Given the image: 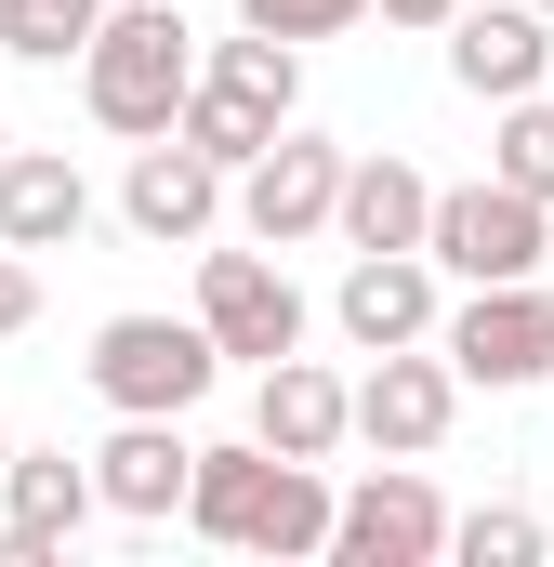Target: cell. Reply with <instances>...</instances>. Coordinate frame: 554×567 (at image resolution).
Returning <instances> with one entry per match:
<instances>
[{
	"label": "cell",
	"instance_id": "obj_1",
	"mask_svg": "<svg viewBox=\"0 0 554 567\" xmlns=\"http://www.w3.org/2000/svg\"><path fill=\"white\" fill-rule=\"evenodd\" d=\"M185 80H198V40H185V0H106V27L80 40V106H93V120H106L120 145L172 133Z\"/></svg>",
	"mask_w": 554,
	"mask_h": 567
},
{
	"label": "cell",
	"instance_id": "obj_2",
	"mask_svg": "<svg viewBox=\"0 0 554 567\" xmlns=\"http://www.w3.org/2000/svg\"><path fill=\"white\" fill-rule=\"evenodd\" d=\"M422 265L462 278V290L542 278V265H554V212L515 198V185H435V212H422Z\"/></svg>",
	"mask_w": 554,
	"mask_h": 567
},
{
	"label": "cell",
	"instance_id": "obj_3",
	"mask_svg": "<svg viewBox=\"0 0 554 567\" xmlns=\"http://www.w3.org/2000/svg\"><path fill=\"white\" fill-rule=\"evenodd\" d=\"M212 383H225V357H212L198 317H106L93 330V396L106 410H198Z\"/></svg>",
	"mask_w": 554,
	"mask_h": 567
},
{
	"label": "cell",
	"instance_id": "obj_4",
	"mask_svg": "<svg viewBox=\"0 0 554 567\" xmlns=\"http://www.w3.org/2000/svg\"><path fill=\"white\" fill-rule=\"evenodd\" d=\"M435 357H449L462 383H489V396L554 383V290L542 278H489L462 317H435Z\"/></svg>",
	"mask_w": 554,
	"mask_h": 567
},
{
	"label": "cell",
	"instance_id": "obj_5",
	"mask_svg": "<svg viewBox=\"0 0 554 567\" xmlns=\"http://www.w3.org/2000/svg\"><path fill=\"white\" fill-rule=\"evenodd\" d=\"M449 423H462V370H449L435 343H383L370 383H343V435H370L383 462H422Z\"/></svg>",
	"mask_w": 554,
	"mask_h": 567
},
{
	"label": "cell",
	"instance_id": "obj_6",
	"mask_svg": "<svg viewBox=\"0 0 554 567\" xmlns=\"http://www.w3.org/2000/svg\"><path fill=\"white\" fill-rule=\"evenodd\" d=\"M330 185H343V145L277 120L265 158H238V172H225V212H238V238L290 251V238H317V225H330Z\"/></svg>",
	"mask_w": 554,
	"mask_h": 567
},
{
	"label": "cell",
	"instance_id": "obj_7",
	"mask_svg": "<svg viewBox=\"0 0 554 567\" xmlns=\"http://www.w3.org/2000/svg\"><path fill=\"white\" fill-rule=\"evenodd\" d=\"M198 330H212V357H238V370H265V357H290V343H304V290L277 278L265 238L198 265Z\"/></svg>",
	"mask_w": 554,
	"mask_h": 567
},
{
	"label": "cell",
	"instance_id": "obj_8",
	"mask_svg": "<svg viewBox=\"0 0 554 567\" xmlns=\"http://www.w3.org/2000/svg\"><path fill=\"white\" fill-rule=\"evenodd\" d=\"M330 555L343 567H435L449 555V502L422 488V462H383L370 488L330 502Z\"/></svg>",
	"mask_w": 554,
	"mask_h": 567
},
{
	"label": "cell",
	"instance_id": "obj_9",
	"mask_svg": "<svg viewBox=\"0 0 554 567\" xmlns=\"http://www.w3.org/2000/svg\"><path fill=\"white\" fill-rule=\"evenodd\" d=\"M93 515H106L93 502V462H66V449H13L0 462V567H53Z\"/></svg>",
	"mask_w": 554,
	"mask_h": 567
},
{
	"label": "cell",
	"instance_id": "obj_10",
	"mask_svg": "<svg viewBox=\"0 0 554 567\" xmlns=\"http://www.w3.org/2000/svg\"><path fill=\"white\" fill-rule=\"evenodd\" d=\"M120 212H133V238L185 251V238H212V225H225V172H212L185 133H145L133 172H120Z\"/></svg>",
	"mask_w": 554,
	"mask_h": 567
},
{
	"label": "cell",
	"instance_id": "obj_11",
	"mask_svg": "<svg viewBox=\"0 0 554 567\" xmlns=\"http://www.w3.org/2000/svg\"><path fill=\"white\" fill-rule=\"evenodd\" d=\"M542 66H554V27L529 13V0H462V13H449V80H462L475 106L542 93Z\"/></svg>",
	"mask_w": 554,
	"mask_h": 567
},
{
	"label": "cell",
	"instance_id": "obj_12",
	"mask_svg": "<svg viewBox=\"0 0 554 567\" xmlns=\"http://www.w3.org/2000/svg\"><path fill=\"white\" fill-rule=\"evenodd\" d=\"M185 410H120V435L93 449V502L106 515H133V528H158L172 502H185Z\"/></svg>",
	"mask_w": 554,
	"mask_h": 567
},
{
	"label": "cell",
	"instance_id": "obj_13",
	"mask_svg": "<svg viewBox=\"0 0 554 567\" xmlns=\"http://www.w3.org/2000/svg\"><path fill=\"white\" fill-rule=\"evenodd\" d=\"M330 317H343L357 357H383V343H435V265H422V251H357L343 290H330Z\"/></svg>",
	"mask_w": 554,
	"mask_h": 567
},
{
	"label": "cell",
	"instance_id": "obj_14",
	"mask_svg": "<svg viewBox=\"0 0 554 567\" xmlns=\"http://www.w3.org/2000/svg\"><path fill=\"white\" fill-rule=\"evenodd\" d=\"M93 225V185L66 145H0V251H66Z\"/></svg>",
	"mask_w": 554,
	"mask_h": 567
},
{
	"label": "cell",
	"instance_id": "obj_15",
	"mask_svg": "<svg viewBox=\"0 0 554 567\" xmlns=\"http://www.w3.org/2000/svg\"><path fill=\"white\" fill-rule=\"evenodd\" d=\"M422 212H435V185H422L397 145L343 158V185H330V225H343V251H422Z\"/></svg>",
	"mask_w": 554,
	"mask_h": 567
},
{
	"label": "cell",
	"instance_id": "obj_16",
	"mask_svg": "<svg viewBox=\"0 0 554 567\" xmlns=\"http://www.w3.org/2000/svg\"><path fill=\"white\" fill-rule=\"evenodd\" d=\"M252 435H265L277 462H330L343 449V383L290 343V357H265V396H252Z\"/></svg>",
	"mask_w": 554,
	"mask_h": 567
},
{
	"label": "cell",
	"instance_id": "obj_17",
	"mask_svg": "<svg viewBox=\"0 0 554 567\" xmlns=\"http://www.w3.org/2000/svg\"><path fill=\"white\" fill-rule=\"evenodd\" d=\"M238 542H252V555H330V475H317V462H277L265 449V488H252V515H238Z\"/></svg>",
	"mask_w": 554,
	"mask_h": 567
},
{
	"label": "cell",
	"instance_id": "obj_18",
	"mask_svg": "<svg viewBox=\"0 0 554 567\" xmlns=\"http://www.w3.org/2000/svg\"><path fill=\"white\" fill-rule=\"evenodd\" d=\"M172 133L198 145L212 172H238V158H265V145H277V106H265V93H238V80H212V66H198V80H185V106H172Z\"/></svg>",
	"mask_w": 554,
	"mask_h": 567
},
{
	"label": "cell",
	"instance_id": "obj_19",
	"mask_svg": "<svg viewBox=\"0 0 554 567\" xmlns=\"http://www.w3.org/2000/svg\"><path fill=\"white\" fill-rule=\"evenodd\" d=\"M252 488H265V435H252V449H198V462H185V502H172V515H185L198 542H238Z\"/></svg>",
	"mask_w": 554,
	"mask_h": 567
},
{
	"label": "cell",
	"instance_id": "obj_20",
	"mask_svg": "<svg viewBox=\"0 0 554 567\" xmlns=\"http://www.w3.org/2000/svg\"><path fill=\"white\" fill-rule=\"evenodd\" d=\"M489 185H515V198H542V212H554V106H542V93L502 106V133H489Z\"/></svg>",
	"mask_w": 554,
	"mask_h": 567
},
{
	"label": "cell",
	"instance_id": "obj_21",
	"mask_svg": "<svg viewBox=\"0 0 554 567\" xmlns=\"http://www.w3.org/2000/svg\"><path fill=\"white\" fill-rule=\"evenodd\" d=\"M93 27H106V0H0V53H27V66H66Z\"/></svg>",
	"mask_w": 554,
	"mask_h": 567
},
{
	"label": "cell",
	"instance_id": "obj_22",
	"mask_svg": "<svg viewBox=\"0 0 554 567\" xmlns=\"http://www.w3.org/2000/svg\"><path fill=\"white\" fill-rule=\"evenodd\" d=\"M212 80L265 93L277 120H290V106H304V40H265V27H238V40H212Z\"/></svg>",
	"mask_w": 554,
	"mask_h": 567
},
{
	"label": "cell",
	"instance_id": "obj_23",
	"mask_svg": "<svg viewBox=\"0 0 554 567\" xmlns=\"http://www.w3.org/2000/svg\"><path fill=\"white\" fill-rule=\"evenodd\" d=\"M449 555H462V567H542V515L475 502V515H449Z\"/></svg>",
	"mask_w": 554,
	"mask_h": 567
},
{
	"label": "cell",
	"instance_id": "obj_24",
	"mask_svg": "<svg viewBox=\"0 0 554 567\" xmlns=\"http://www.w3.org/2000/svg\"><path fill=\"white\" fill-rule=\"evenodd\" d=\"M238 27H265V40H343V27H370V0H238Z\"/></svg>",
	"mask_w": 554,
	"mask_h": 567
},
{
	"label": "cell",
	"instance_id": "obj_25",
	"mask_svg": "<svg viewBox=\"0 0 554 567\" xmlns=\"http://www.w3.org/2000/svg\"><path fill=\"white\" fill-rule=\"evenodd\" d=\"M27 317H40V278H27V265H13V251H0V343H13V330H27Z\"/></svg>",
	"mask_w": 554,
	"mask_h": 567
},
{
	"label": "cell",
	"instance_id": "obj_26",
	"mask_svg": "<svg viewBox=\"0 0 554 567\" xmlns=\"http://www.w3.org/2000/svg\"><path fill=\"white\" fill-rule=\"evenodd\" d=\"M370 13H383V27H449L462 0H370Z\"/></svg>",
	"mask_w": 554,
	"mask_h": 567
},
{
	"label": "cell",
	"instance_id": "obj_27",
	"mask_svg": "<svg viewBox=\"0 0 554 567\" xmlns=\"http://www.w3.org/2000/svg\"><path fill=\"white\" fill-rule=\"evenodd\" d=\"M529 13H542V27H554V0H529Z\"/></svg>",
	"mask_w": 554,
	"mask_h": 567
},
{
	"label": "cell",
	"instance_id": "obj_28",
	"mask_svg": "<svg viewBox=\"0 0 554 567\" xmlns=\"http://www.w3.org/2000/svg\"><path fill=\"white\" fill-rule=\"evenodd\" d=\"M0 145H13V120H0Z\"/></svg>",
	"mask_w": 554,
	"mask_h": 567
},
{
	"label": "cell",
	"instance_id": "obj_29",
	"mask_svg": "<svg viewBox=\"0 0 554 567\" xmlns=\"http://www.w3.org/2000/svg\"><path fill=\"white\" fill-rule=\"evenodd\" d=\"M0 462H13V449H0Z\"/></svg>",
	"mask_w": 554,
	"mask_h": 567
}]
</instances>
